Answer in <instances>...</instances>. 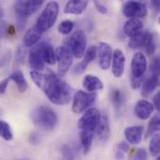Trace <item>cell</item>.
<instances>
[{
    "label": "cell",
    "mask_w": 160,
    "mask_h": 160,
    "mask_svg": "<svg viewBox=\"0 0 160 160\" xmlns=\"http://www.w3.org/2000/svg\"><path fill=\"white\" fill-rule=\"evenodd\" d=\"M144 128L142 126H132L125 129L124 135L127 140V142L132 145H137L141 143L143 136Z\"/></svg>",
    "instance_id": "obj_15"
},
{
    "label": "cell",
    "mask_w": 160,
    "mask_h": 160,
    "mask_svg": "<svg viewBox=\"0 0 160 160\" xmlns=\"http://www.w3.org/2000/svg\"><path fill=\"white\" fill-rule=\"evenodd\" d=\"M111 100L112 102L114 109L117 112H119L121 107H122V104H123V94H122V92L118 89L113 90L111 94Z\"/></svg>",
    "instance_id": "obj_29"
},
{
    "label": "cell",
    "mask_w": 160,
    "mask_h": 160,
    "mask_svg": "<svg viewBox=\"0 0 160 160\" xmlns=\"http://www.w3.org/2000/svg\"><path fill=\"white\" fill-rule=\"evenodd\" d=\"M150 70L152 74H159V58H155L151 65H150Z\"/></svg>",
    "instance_id": "obj_37"
},
{
    "label": "cell",
    "mask_w": 160,
    "mask_h": 160,
    "mask_svg": "<svg viewBox=\"0 0 160 160\" xmlns=\"http://www.w3.org/2000/svg\"><path fill=\"white\" fill-rule=\"evenodd\" d=\"M9 81H10L9 78H6L2 82H0V95H3V94L6 93Z\"/></svg>",
    "instance_id": "obj_41"
},
{
    "label": "cell",
    "mask_w": 160,
    "mask_h": 160,
    "mask_svg": "<svg viewBox=\"0 0 160 160\" xmlns=\"http://www.w3.org/2000/svg\"><path fill=\"white\" fill-rule=\"evenodd\" d=\"M148 32L149 31H142L139 35L131 38L130 40H129V43H128L129 48L134 50V49L143 47L144 43H145V40H146V38H147V35H148Z\"/></svg>",
    "instance_id": "obj_25"
},
{
    "label": "cell",
    "mask_w": 160,
    "mask_h": 160,
    "mask_svg": "<svg viewBox=\"0 0 160 160\" xmlns=\"http://www.w3.org/2000/svg\"><path fill=\"white\" fill-rule=\"evenodd\" d=\"M143 22L140 19H129L126 22L123 30L128 37L133 38L142 33L143 31Z\"/></svg>",
    "instance_id": "obj_17"
},
{
    "label": "cell",
    "mask_w": 160,
    "mask_h": 160,
    "mask_svg": "<svg viewBox=\"0 0 160 160\" xmlns=\"http://www.w3.org/2000/svg\"><path fill=\"white\" fill-rule=\"evenodd\" d=\"M123 14L127 18L140 19L147 14L146 5L140 1H128L123 6Z\"/></svg>",
    "instance_id": "obj_10"
},
{
    "label": "cell",
    "mask_w": 160,
    "mask_h": 160,
    "mask_svg": "<svg viewBox=\"0 0 160 160\" xmlns=\"http://www.w3.org/2000/svg\"><path fill=\"white\" fill-rule=\"evenodd\" d=\"M143 47H145V51L148 55H152L155 53L156 49H157V43L155 40V35L153 33L148 32V35H147V38H146Z\"/></svg>",
    "instance_id": "obj_28"
},
{
    "label": "cell",
    "mask_w": 160,
    "mask_h": 160,
    "mask_svg": "<svg viewBox=\"0 0 160 160\" xmlns=\"http://www.w3.org/2000/svg\"><path fill=\"white\" fill-rule=\"evenodd\" d=\"M95 132L92 131H82L81 132V144L84 155H87L92 147Z\"/></svg>",
    "instance_id": "obj_24"
},
{
    "label": "cell",
    "mask_w": 160,
    "mask_h": 160,
    "mask_svg": "<svg viewBox=\"0 0 160 160\" xmlns=\"http://www.w3.org/2000/svg\"><path fill=\"white\" fill-rule=\"evenodd\" d=\"M157 160H160L159 157H158V158H157Z\"/></svg>",
    "instance_id": "obj_46"
},
{
    "label": "cell",
    "mask_w": 160,
    "mask_h": 160,
    "mask_svg": "<svg viewBox=\"0 0 160 160\" xmlns=\"http://www.w3.org/2000/svg\"><path fill=\"white\" fill-rule=\"evenodd\" d=\"M101 114L99 111L96 108L89 109L80 118L78 123V128L82 131H92L95 132L98 125L99 123Z\"/></svg>",
    "instance_id": "obj_7"
},
{
    "label": "cell",
    "mask_w": 160,
    "mask_h": 160,
    "mask_svg": "<svg viewBox=\"0 0 160 160\" xmlns=\"http://www.w3.org/2000/svg\"><path fill=\"white\" fill-rule=\"evenodd\" d=\"M25 58V49L23 48V46L20 45L17 49H16V63L17 64H22Z\"/></svg>",
    "instance_id": "obj_35"
},
{
    "label": "cell",
    "mask_w": 160,
    "mask_h": 160,
    "mask_svg": "<svg viewBox=\"0 0 160 160\" xmlns=\"http://www.w3.org/2000/svg\"><path fill=\"white\" fill-rule=\"evenodd\" d=\"M87 6V0H69L67 2L64 8V12L67 14L80 15L86 9Z\"/></svg>",
    "instance_id": "obj_18"
},
{
    "label": "cell",
    "mask_w": 160,
    "mask_h": 160,
    "mask_svg": "<svg viewBox=\"0 0 160 160\" xmlns=\"http://www.w3.org/2000/svg\"><path fill=\"white\" fill-rule=\"evenodd\" d=\"M83 62L88 65L89 63H91L92 61L95 60L96 56H97V46H91L88 48V50L84 52V55H83Z\"/></svg>",
    "instance_id": "obj_32"
},
{
    "label": "cell",
    "mask_w": 160,
    "mask_h": 160,
    "mask_svg": "<svg viewBox=\"0 0 160 160\" xmlns=\"http://www.w3.org/2000/svg\"><path fill=\"white\" fill-rule=\"evenodd\" d=\"M117 149H118V151H121L124 154L125 153H128V150H129V144L127 142H125V141L124 142H119L117 144Z\"/></svg>",
    "instance_id": "obj_40"
},
{
    "label": "cell",
    "mask_w": 160,
    "mask_h": 160,
    "mask_svg": "<svg viewBox=\"0 0 160 160\" xmlns=\"http://www.w3.org/2000/svg\"><path fill=\"white\" fill-rule=\"evenodd\" d=\"M0 137L6 142H9L13 139L11 128L6 121H0Z\"/></svg>",
    "instance_id": "obj_27"
},
{
    "label": "cell",
    "mask_w": 160,
    "mask_h": 160,
    "mask_svg": "<svg viewBox=\"0 0 160 160\" xmlns=\"http://www.w3.org/2000/svg\"><path fill=\"white\" fill-rule=\"evenodd\" d=\"M82 85L86 91H88V93H95L96 91L101 90L103 88L102 81L97 76L93 75H86L83 79Z\"/></svg>",
    "instance_id": "obj_20"
},
{
    "label": "cell",
    "mask_w": 160,
    "mask_h": 160,
    "mask_svg": "<svg viewBox=\"0 0 160 160\" xmlns=\"http://www.w3.org/2000/svg\"><path fill=\"white\" fill-rule=\"evenodd\" d=\"M30 76L35 84L43 91L48 99L55 105H66L71 98L70 87L53 73L44 74L31 70Z\"/></svg>",
    "instance_id": "obj_1"
},
{
    "label": "cell",
    "mask_w": 160,
    "mask_h": 160,
    "mask_svg": "<svg viewBox=\"0 0 160 160\" xmlns=\"http://www.w3.org/2000/svg\"><path fill=\"white\" fill-rule=\"evenodd\" d=\"M43 4V0H19L14 4V9L17 17L27 19L34 14Z\"/></svg>",
    "instance_id": "obj_8"
},
{
    "label": "cell",
    "mask_w": 160,
    "mask_h": 160,
    "mask_svg": "<svg viewBox=\"0 0 160 160\" xmlns=\"http://www.w3.org/2000/svg\"><path fill=\"white\" fill-rule=\"evenodd\" d=\"M112 72L115 78H120L123 76L125 71V66H126V56L124 52L116 49L114 52H112Z\"/></svg>",
    "instance_id": "obj_13"
},
{
    "label": "cell",
    "mask_w": 160,
    "mask_h": 160,
    "mask_svg": "<svg viewBox=\"0 0 160 160\" xmlns=\"http://www.w3.org/2000/svg\"><path fill=\"white\" fill-rule=\"evenodd\" d=\"M31 120L37 128L46 131L53 130L58 122L55 112L47 106L35 108L31 112Z\"/></svg>",
    "instance_id": "obj_2"
},
{
    "label": "cell",
    "mask_w": 160,
    "mask_h": 160,
    "mask_svg": "<svg viewBox=\"0 0 160 160\" xmlns=\"http://www.w3.org/2000/svg\"><path fill=\"white\" fill-rule=\"evenodd\" d=\"M95 132L98 140L101 142H105L109 139V136L111 134V127H110L109 116L106 113L101 115L99 123Z\"/></svg>",
    "instance_id": "obj_16"
},
{
    "label": "cell",
    "mask_w": 160,
    "mask_h": 160,
    "mask_svg": "<svg viewBox=\"0 0 160 160\" xmlns=\"http://www.w3.org/2000/svg\"><path fill=\"white\" fill-rule=\"evenodd\" d=\"M9 80L13 81L15 84L17 85V88L20 93H24L27 88H28V83L23 76V73L20 69L14 70L10 75H9Z\"/></svg>",
    "instance_id": "obj_22"
},
{
    "label": "cell",
    "mask_w": 160,
    "mask_h": 160,
    "mask_svg": "<svg viewBox=\"0 0 160 160\" xmlns=\"http://www.w3.org/2000/svg\"><path fill=\"white\" fill-rule=\"evenodd\" d=\"M160 128V118L158 114H156L154 115L149 124H148V128H147V131H146V135H145V138L147 139L148 137L154 135L156 132H158Z\"/></svg>",
    "instance_id": "obj_26"
},
{
    "label": "cell",
    "mask_w": 160,
    "mask_h": 160,
    "mask_svg": "<svg viewBox=\"0 0 160 160\" xmlns=\"http://www.w3.org/2000/svg\"><path fill=\"white\" fill-rule=\"evenodd\" d=\"M42 45L43 42L38 43L32 47L29 52V65L33 70L40 71L44 68V61L42 58Z\"/></svg>",
    "instance_id": "obj_12"
},
{
    "label": "cell",
    "mask_w": 160,
    "mask_h": 160,
    "mask_svg": "<svg viewBox=\"0 0 160 160\" xmlns=\"http://www.w3.org/2000/svg\"><path fill=\"white\" fill-rule=\"evenodd\" d=\"M74 28V22L70 20H65L58 25V31L62 35H68Z\"/></svg>",
    "instance_id": "obj_31"
},
{
    "label": "cell",
    "mask_w": 160,
    "mask_h": 160,
    "mask_svg": "<svg viewBox=\"0 0 160 160\" xmlns=\"http://www.w3.org/2000/svg\"><path fill=\"white\" fill-rule=\"evenodd\" d=\"M149 151L152 157H158L160 152V135L155 134L149 144Z\"/></svg>",
    "instance_id": "obj_30"
},
{
    "label": "cell",
    "mask_w": 160,
    "mask_h": 160,
    "mask_svg": "<svg viewBox=\"0 0 160 160\" xmlns=\"http://www.w3.org/2000/svg\"><path fill=\"white\" fill-rule=\"evenodd\" d=\"M97 54L99 67L103 70L109 69L112 58V49L111 45L106 42H100L97 47Z\"/></svg>",
    "instance_id": "obj_11"
},
{
    "label": "cell",
    "mask_w": 160,
    "mask_h": 160,
    "mask_svg": "<svg viewBox=\"0 0 160 160\" xmlns=\"http://www.w3.org/2000/svg\"><path fill=\"white\" fill-rule=\"evenodd\" d=\"M147 69V60L143 53L136 52L131 60V87L139 88L144 79Z\"/></svg>",
    "instance_id": "obj_4"
},
{
    "label": "cell",
    "mask_w": 160,
    "mask_h": 160,
    "mask_svg": "<svg viewBox=\"0 0 160 160\" xmlns=\"http://www.w3.org/2000/svg\"><path fill=\"white\" fill-rule=\"evenodd\" d=\"M153 106L154 108H156L158 112L160 110V93H157V95L154 97L153 98Z\"/></svg>",
    "instance_id": "obj_42"
},
{
    "label": "cell",
    "mask_w": 160,
    "mask_h": 160,
    "mask_svg": "<svg viewBox=\"0 0 160 160\" xmlns=\"http://www.w3.org/2000/svg\"><path fill=\"white\" fill-rule=\"evenodd\" d=\"M96 93H87L84 91H77L74 95L72 102V111L74 113H82L86 111L96 101Z\"/></svg>",
    "instance_id": "obj_6"
},
{
    "label": "cell",
    "mask_w": 160,
    "mask_h": 160,
    "mask_svg": "<svg viewBox=\"0 0 160 160\" xmlns=\"http://www.w3.org/2000/svg\"><path fill=\"white\" fill-rule=\"evenodd\" d=\"M152 4H153V6L155 7V9H156V10H158V8H159V1L155 0V1L152 2Z\"/></svg>",
    "instance_id": "obj_44"
},
{
    "label": "cell",
    "mask_w": 160,
    "mask_h": 160,
    "mask_svg": "<svg viewBox=\"0 0 160 160\" xmlns=\"http://www.w3.org/2000/svg\"><path fill=\"white\" fill-rule=\"evenodd\" d=\"M61 154H62L64 160H75L74 153H73L72 149L67 144H65L61 147Z\"/></svg>",
    "instance_id": "obj_34"
},
{
    "label": "cell",
    "mask_w": 160,
    "mask_h": 160,
    "mask_svg": "<svg viewBox=\"0 0 160 160\" xmlns=\"http://www.w3.org/2000/svg\"><path fill=\"white\" fill-rule=\"evenodd\" d=\"M41 32L36 27H32L29 28L26 33L24 34L23 37V44L26 47H33L36 44H38V42L39 41L40 38H41Z\"/></svg>",
    "instance_id": "obj_21"
},
{
    "label": "cell",
    "mask_w": 160,
    "mask_h": 160,
    "mask_svg": "<svg viewBox=\"0 0 160 160\" xmlns=\"http://www.w3.org/2000/svg\"><path fill=\"white\" fill-rule=\"evenodd\" d=\"M154 109L155 108L150 101L146 99H141L135 105L134 113L139 119L147 120L152 116V113L154 112Z\"/></svg>",
    "instance_id": "obj_14"
},
{
    "label": "cell",
    "mask_w": 160,
    "mask_h": 160,
    "mask_svg": "<svg viewBox=\"0 0 160 160\" xmlns=\"http://www.w3.org/2000/svg\"><path fill=\"white\" fill-rule=\"evenodd\" d=\"M3 16V10H2V8H0V18Z\"/></svg>",
    "instance_id": "obj_45"
},
{
    "label": "cell",
    "mask_w": 160,
    "mask_h": 160,
    "mask_svg": "<svg viewBox=\"0 0 160 160\" xmlns=\"http://www.w3.org/2000/svg\"><path fill=\"white\" fill-rule=\"evenodd\" d=\"M67 45L68 46V49L71 52L72 56L76 58L83 57L87 45V38L85 33L82 30L75 31L68 38Z\"/></svg>",
    "instance_id": "obj_5"
},
{
    "label": "cell",
    "mask_w": 160,
    "mask_h": 160,
    "mask_svg": "<svg viewBox=\"0 0 160 160\" xmlns=\"http://www.w3.org/2000/svg\"><path fill=\"white\" fill-rule=\"evenodd\" d=\"M142 95L144 98H147L149 95H151L159 85V76L158 74H152L150 77H148L145 81L142 83Z\"/></svg>",
    "instance_id": "obj_19"
},
{
    "label": "cell",
    "mask_w": 160,
    "mask_h": 160,
    "mask_svg": "<svg viewBox=\"0 0 160 160\" xmlns=\"http://www.w3.org/2000/svg\"><path fill=\"white\" fill-rule=\"evenodd\" d=\"M115 159L116 160H125V154L121 151H117L115 153Z\"/></svg>",
    "instance_id": "obj_43"
},
{
    "label": "cell",
    "mask_w": 160,
    "mask_h": 160,
    "mask_svg": "<svg viewBox=\"0 0 160 160\" xmlns=\"http://www.w3.org/2000/svg\"><path fill=\"white\" fill-rule=\"evenodd\" d=\"M129 160H148V154L144 148H138L137 150H134Z\"/></svg>",
    "instance_id": "obj_33"
},
{
    "label": "cell",
    "mask_w": 160,
    "mask_h": 160,
    "mask_svg": "<svg viewBox=\"0 0 160 160\" xmlns=\"http://www.w3.org/2000/svg\"><path fill=\"white\" fill-rule=\"evenodd\" d=\"M42 58H43L44 63H47L49 65H54L55 62H56L53 48L49 43L43 42V45H42Z\"/></svg>",
    "instance_id": "obj_23"
},
{
    "label": "cell",
    "mask_w": 160,
    "mask_h": 160,
    "mask_svg": "<svg viewBox=\"0 0 160 160\" xmlns=\"http://www.w3.org/2000/svg\"><path fill=\"white\" fill-rule=\"evenodd\" d=\"M94 4H95V7L97 8L98 11H99L100 13H102V14H106V13L108 12V8H107V7H106L105 5H103L102 3H100V2H98V1H95V2H94Z\"/></svg>",
    "instance_id": "obj_39"
},
{
    "label": "cell",
    "mask_w": 160,
    "mask_h": 160,
    "mask_svg": "<svg viewBox=\"0 0 160 160\" xmlns=\"http://www.w3.org/2000/svg\"><path fill=\"white\" fill-rule=\"evenodd\" d=\"M55 60H57L58 63V68H57L58 75L65 76L68 72L73 61V56L69 52V50L68 49V47L61 46L56 49Z\"/></svg>",
    "instance_id": "obj_9"
},
{
    "label": "cell",
    "mask_w": 160,
    "mask_h": 160,
    "mask_svg": "<svg viewBox=\"0 0 160 160\" xmlns=\"http://www.w3.org/2000/svg\"><path fill=\"white\" fill-rule=\"evenodd\" d=\"M59 13V5L55 1L49 2L45 8L40 13L39 17L37 20L36 27L41 32H46L50 30L57 20V16Z\"/></svg>",
    "instance_id": "obj_3"
},
{
    "label": "cell",
    "mask_w": 160,
    "mask_h": 160,
    "mask_svg": "<svg viewBox=\"0 0 160 160\" xmlns=\"http://www.w3.org/2000/svg\"><path fill=\"white\" fill-rule=\"evenodd\" d=\"M87 66H88V65H86L83 61L78 63V64L74 67V68H73V73H74V74H77V75H80V74L83 73V72L85 71Z\"/></svg>",
    "instance_id": "obj_36"
},
{
    "label": "cell",
    "mask_w": 160,
    "mask_h": 160,
    "mask_svg": "<svg viewBox=\"0 0 160 160\" xmlns=\"http://www.w3.org/2000/svg\"><path fill=\"white\" fill-rule=\"evenodd\" d=\"M40 142V137H39V134L36 131H33L30 136H29V142L33 145H37Z\"/></svg>",
    "instance_id": "obj_38"
}]
</instances>
